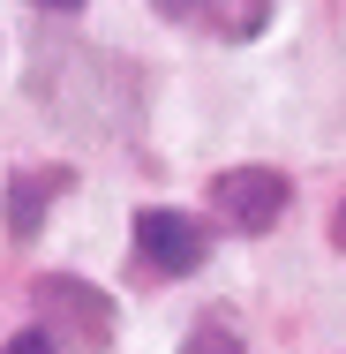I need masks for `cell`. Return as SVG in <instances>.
<instances>
[{"instance_id": "1", "label": "cell", "mask_w": 346, "mask_h": 354, "mask_svg": "<svg viewBox=\"0 0 346 354\" xmlns=\"http://www.w3.org/2000/svg\"><path fill=\"white\" fill-rule=\"evenodd\" d=\"M38 332H53V347H106L113 339V294H98L90 279H38Z\"/></svg>"}, {"instance_id": "2", "label": "cell", "mask_w": 346, "mask_h": 354, "mask_svg": "<svg viewBox=\"0 0 346 354\" xmlns=\"http://www.w3.org/2000/svg\"><path fill=\"white\" fill-rule=\"evenodd\" d=\"M136 257L158 279H189V272L211 264V234H204V218L173 212V204H143L136 212Z\"/></svg>"}, {"instance_id": "3", "label": "cell", "mask_w": 346, "mask_h": 354, "mask_svg": "<svg viewBox=\"0 0 346 354\" xmlns=\"http://www.w3.org/2000/svg\"><path fill=\"white\" fill-rule=\"evenodd\" d=\"M286 174L278 166H233V174H218L211 181V212L226 218L233 234H271L278 212H286Z\"/></svg>"}, {"instance_id": "4", "label": "cell", "mask_w": 346, "mask_h": 354, "mask_svg": "<svg viewBox=\"0 0 346 354\" xmlns=\"http://www.w3.org/2000/svg\"><path fill=\"white\" fill-rule=\"evenodd\" d=\"M166 23H189V30H211V38H256L271 23V0H151Z\"/></svg>"}, {"instance_id": "5", "label": "cell", "mask_w": 346, "mask_h": 354, "mask_svg": "<svg viewBox=\"0 0 346 354\" xmlns=\"http://www.w3.org/2000/svg\"><path fill=\"white\" fill-rule=\"evenodd\" d=\"M68 166H23V174H8V234L15 241H30L38 226H46V212L68 196Z\"/></svg>"}, {"instance_id": "6", "label": "cell", "mask_w": 346, "mask_h": 354, "mask_svg": "<svg viewBox=\"0 0 346 354\" xmlns=\"http://www.w3.org/2000/svg\"><path fill=\"white\" fill-rule=\"evenodd\" d=\"M181 354H241V339H233V332H218V324H196Z\"/></svg>"}, {"instance_id": "7", "label": "cell", "mask_w": 346, "mask_h": 354, "mask_svg": "<svg viewBox=\"0 0 346 354\" xmlns=\"http://www.w3.org/2000/svg\"><path fill=\"white\" fill-rule=\"evenodd\" d=\"M0 354H61V347H53V332H38V324H23V332H15V339H8Z\"/></svg>"}, {"instance_id": "8", "label": "cell", "mask_w": 346, "mask_h": 354, "mask_svg": "<svg viewBox=\"0 0 346 354\" xmlns=\"http://www.w3.org/2000/svg\"><path fill=\"white\" fill-rule=\"evenodd\" d=\"M331 241H339V249H346V204H339V212H331Z\"/></svg>"}, {"instance_id": "9", "label": "cell", "mask_w": 346, "mask_h": 354, "mask_svg": "<svg viewBox=\"0 0 346 354\" xmlns=\"http://www.w3.org/2000/svg\"><path fill=\"white\" fill-rule=\"evenodd\" d=\"M38 8H53V15H75V8H83V0H38Z\"/></svg>"}]
</instances>
